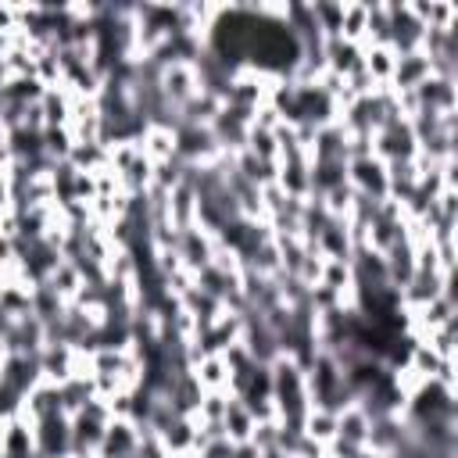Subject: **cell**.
<instances>
[{
    "instance_id": "277c9868",
    "label": "cell",
    "mask_w": 458,
    "mask_h": 458,
    "mask_svg": "<svg viewBox=\"0 0 458 458\" xmlns=\"http://www.w3.org/2000/svg\"><path fill=\"white\" fill-rule=\"evenodd\" d=\"M140 451V422L132 419H111L104 437H100V447H97V458H132Z\"/></svg>"
},
{
    "instance_id": "4fadbf2b",
    "label": "cell",
    "mask_w": 458,
    "mask_h": 458,
    "mask_svg": "<svg viewBox=\"0 0 458 458\" xmlns=\"http://www.w3.org/2000/svg\"><path fill=\"white\" fill-rule=\"evenodd\" d=\"M61 386V404H64V415L72 419L75 411H82L93 397H97V386H93V376H72V379H64V383H57Z\"/></svg>"
},
{
    "instance_id": "7402d4cb",
    "label": "cell",
    "mask_w": 458,
    "mask_h": 458,
    "mask_svg": "<svg viewBox=\"0 0 458 458\" xmlns=\"http://www.w3.org/2000/svg\"><path fill=\"white\" fill-rule=\"evenodd\" d=\"M0 458H4V451H0Z\"/></svg>"
},
{
    "instance_id": "e0dca14e",
    "label": "cell",
    "mask_w": 458,
    "mask_h": 458,
    "mask_svg": "<svg viewBox=\"0 0 458 458\" xmlns=\"http://www.w3.org/2000/svg\"><path fill=\"white\" fill-rule=\"evenodd\" d=\"M229 401H233V390H204V397H200L193 419H197V422H222Z\"/></svg>"
},
{
    "instance_id": "44dd1931",
    "label": "cell",
    "mask_w": 458,
    "mask_h": 458,
    "mask_svg": "<svg viewBox=\"0 0 458 458\" xmlns=\"http://www.w3.org/2000/svg\"><path fill=\"white\" fill-rule=\"evenodd\" d=\"M57 458H79V454H72V451H68V454H57Z\"/></svg>"
},
{
    "instance_id": "3957f363",
    "label": "cell",
    "mask_w": 458,
    "mask_h": 458,
    "mask_svg": "<svg viewBox=\"0 0 458 458\" xmlns=\"http://www.w3.org/2000/svg\"><path fill=\"white\" fill-rule=\"evenodd\" d=\"M32 437H36V454L39 458H57L72 451V419L68 415H50L32 422Z\"/></svg>"
},
{
    "instance_id": "9a60e30c",
    "label": "cell",
    "mask_w": 458,
    "mask_h": 458,
    "mask_svg": "<svg viewBox=\"0 0 458 458\" xmlns=\"http://www.w3.org/2000/svg\"><path fill=\"white\" fill-rule=\"evenodd\" d=\"M365 25H369V4H344V25H340V39L351 43H365Z\"/></svg>"
},
{
    "instance_id": "ac0fdd59",
    "label": "cell",
    "mask_w": 458,
    "mask_h": 458,
    "mask_svg": "<svg viewBox=\"0 0 458 458\" xmlns=\"http://www.w3.org/2000/svg\"><path fill=\"white\" fill-rule=\"evenodd\" d=\"M419 340H426L440 358H454V322L437 326V329H429V333H426V336H419Z\"/></svg>"
},
{
    "instance_id": "6da1fadb",
    "label": "cell",
    "mask_w": 458,
    "mask_h": 458,
    "mask_svg": "<svg viewBox=\"0 0 458 458\" xmlns=\"http://www.w3.org/2000/svg\"><path fill=\"white\" fill-rule=\"evenodd\" d=\"M372 154H376L383 165L415 157V154H419V143H415V136H411L408 118H394V122L379 125V129L372 132Z\"/></svg>"
},
{
    "instance_id": "603a6c76",
    "label": "cell",
    "mask_w": 458,
    "mask_h": 458,
    "mask_svg": "<svg viewBox=\"0 0 458 458\" xmlns=\"http://www.w3.org/2000/svg\"><path fill=\"white\" fill-rule=\"evenodd\" d=\"M132 458H136V454H132Z\"/></svg>"
},
{
    "instance_id": "8fae6325",
    "label": "cell",
    "mask_w": 458,
    "mask_h": 458,
    "mask_svg": "<svg viewBox=\"0 0 458 458\" xmlns=\"http://www.w3.org/2000/svg\"><path fill=\"white\" fill-rule=\"evenodd\" d=\"M190 372L200 383V390H229V365L222 354H200L190 365Z\"/></svg>"
},
{
    "instance_id": "52a82bcc",
    "label": "cell",
    "mask_w": 458,
    "mask_h": 458,
    "mask_svg": "<svg viewBox=\"0 0 458 458\" xmlns=\"http://www.w3.org/2000/svg\"><path fill=\"white\" fill-rule=\"evenodd\" d=\"M168 222H172L175 233L197 229V190H193L190 179H179L168 190Z\"/></svg>"
},
{
    "instance_id": "5bb4252c",
    "label": "cell",
    "mask_w": 458,
    "mask_h": 458,
    "mask_svg": "<svg viewBox=\"0 0 458 458\" xmlns=\"http://www.w3.org/2000/svg\"><path fill=\"white\" fill-rule=\"evenodd\" d=\"M43 283H47L61 301H75V297H79V290H82V272H79V265H75V261H68V258H64V261H61V265L43 279Z\"/></svg>"
},
{
    "instance_id": "2e32d148",
    "label": "cell",
    "mask_w": 458,
    "mask_h": 458,
    "mask_svg": "<svg viewBox=\"0 0 458 458\" xmlns=\"http://www.w3.org/2000/svg\"><path fill=\"white\" fill-rule=\"evenodd\" d=\"M243 150H247V154H254V157H258V161H265V165H279V143H276V132L250 129V132H247Z\"/></svg>"
},
{
    "instance_id": "5b68a950",
    "label": "cell",
    "mask_w": 458,
    "mask_h": 458,
    "mask_svg": "<svg viewBox=\"0 0 458 458\" xmlns=\"http://www.w3.org/2000/svg\"><path fill=\"white\" fill-rule=\"evenodd\" d=\"M175 250H179V261L182 268H190L193 276L200 268L211 265V254H215V236L208 229H186V233H175Z\"/></svg>"
},
{
    "instance_id": "8992f818",
    "label": "cell",
    "mask_w": 458,
    "mask_h": 458,
    "mask_svg": "<svg viewBox=\"0 0 458 458\" xmlns=\"http://www.w3.org/2000/svg\"><path fill=\"white\" fill-rule=\"evenodd\" d=\"M21 419H29V422H39V419H50V415H64V404H61V386L57 383H50V379H39L29 394H25V401H21V411H18Z\"/></svg>"
},
{
    "instance_id": "30bf717a",
    "label": "cell",
    "mask_w": 458,
    "mask_h": 458,
    "mask_svg": "<svg viewBox=\"0 0 458 458\" xmlns=\"http://www.w3.org/2000/svg\"><path fill=\"white\" fill-rule=\"evenodd\" d=\"M254 415H250V408L233 394V401H229V408H225V415H222V433H225V440L229 444H247L250 440V433H254Z\"/></svg>"
},
{
    "instance_id": "7a4b0ae2",
    "label": "cell",
    "mask_w": 458,
    "mask_h": 458,
    "mask_svg": "<svg viewBox=\"0 0 458 458\" xmlns=\"http://www.w3.org/2000/svg\"><path fill=\"white\" fill-rule=\"evenodd\" d=\"M347 186H351L358 197L386 200V197H390V186H386V165H383L376 154L351 157V161H347Z\"/></svg>"
},
{
    "instance_id": "7c38bea8",
    "label": "cell",
    "mask_w": 458,
    "mask_h": 458,
    "mask_svg": "<svg viewBox=\"0 0 458 458\" xmlns=\"http://www.w3.org/2000/svg\"><path fill=\"white\" fill-rule=\"evenodd\" d=\"M301 433L308 440L322 444V447L333 444V437H336V411L333 408H308L304 419H301Z\"/></svg>"
},
{
    "instance_id": "ffe728a7",
    "label": "cell",
    "mask_w": 458,
    "mask_h": 458,
    "mask_svg": "<svg viewBox=\"0 0 458 458\" xmlns=\"http://www.w3.org/2000/svg\"><path fill=\"white\" fill-rule=\"evenodd\" d=\"M7 39H11V36H0V57H4V50H7Z\"/></svg>"
},
{
    "instance_id": "ba28073f",
    "label": "cell",
    "mask_w": 458,
    "mask_h": 458,
    "mask_svg": "<svg viewBox=\"0 0 458 458\" xmlns=\"http://www.w3.org/2000/svg\"><path fill=\"white\" fill-rule=\"evenodd\" d=\"M369 426H372V415H369L358 401H351V404L336 408V437H333V440L351 444V447H365Z\"/></svg>"
},
{
    "instance_id": "d6986e66",
    "label": "cell",
    "mask_w": 458,
    "mask_h": 458,
    "mask_svg": "<svg viewBox=\"0 0 458 458\" xmlns=\"http://www.w3.org/2000/svg\"><path fill=\"white\" fill-rule=\"evenodd\" d=\"M7 354H11V351H7V336H4V333H0V361H4V358H7Z\"/></svg>"
},
{
    "instance_id": "9c48e42d",
    "label": "cell",
    "mask_w": 458,
    "mask_h": 458,
    "mask_svg": "<svg viewBox=\"0 0 458 458\" xmlns=\"http://www.w3.org/2000/svg\"><path fill=\"white\" fill-rule=\"evenodd\" d=\"M140 150L154 161V165H165V161H175L179 157V143H175V129L172 125H147L143 132H140Z\"/></svg>"
}]
</instances>
